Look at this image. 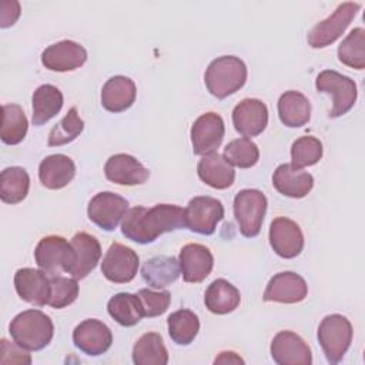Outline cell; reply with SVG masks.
I'll use <instances>...</instances> for the list:
<instances>
[{
  "instance_id": "ffe728a7",
  "label": "cell",
  "mask_w": 365,
  "mask_h": 365,
  "mask_svg": "<svg viewBox=\"0 0 365 365\" xmlns=\"http://www.w3.org/2000/svg\"><path fill=\"white\" fill-rule=\"evenodd\" d=\"M104 175L114 184L131 187L144 184L150 177V171L135 157L120 153L106 161Z\"/></svg>"
},
{
  "instance_id": "ab89813d",
  "label": "cell",
  "mask_w": 365,
  "mask_h": 365,
  "mask_svg": "<svg viewBox=\"0 0 365 365\" xmlns=\"http://www.w3.org/2000/svg\"><path fill=\"white\" fill-rule=\"evenodd\" d=\"M78 297V284L76 278L50 277V297L47 305L61 309L73 304Z\"/></svg>"
},
{
  "instance_id": "5b68a950",
  "label": "cell",
  "mask_w": 365,
  "mask_h": 365,
  "mask_svg": "<svg viewBox=\"0 0 365 365\" xmlns=\"http://www.w3.org/2000/svg\"><path fill=\"white\" fill-rule=\"evenodd\" d=\"M267 212V197L255 188H245L234 197V217L240 227V232L247 238L259 234Z\"/></svg>"
},
{
  "instance_id": "836d02e7",
  "label": "cell",
  "mask_w": 365,
  "mask_h": 365,
  "mask_svg": "<svg viewBox=\"0 0 365 365\" xmlns=\"http://www.w3.org/2000/svg\"><path fill=\"white\" fill-rule=\"evenodd\" d=\"M1 111V141L7 145L21 143L29 130V121L23 108L19 104H3Z\"/></svg>"
},
{
  "instance_id": "7a4b0ae2",
  "label": "cell",
  "mask_w": 365,
  "mask_h": 365,
  "mask_svg": "<svg viewBox=\"0 0 365 365\" xmlns=\"http://www.w3.org/2000/svg\"><path fill=\"white\" fill-rule=\"evenodd\" d=\"M9 332L16 344L27 351H41L54 335V325L48 315L40 309H26L17 314L10 325Z\"/></svg>"
},
{
  "instance_id": "9a60e30c",
  "label": "cell",
  "mask_w": 365,
  "mask_h": 365,
  "mask_svg": "<svg viewBox=\"0 0 365 365\" xmlns=\"http://www.w3.org/2000/svg\"><path fill=\"white\" fill-rule=\"evenodd\" d=\"M269 351L278 365H309L312 362L311 348L292 331H279L274 336Z\"/></svg>"
},
{
  "instance_id": "cb8c5ba5",
  "label": "cell",
  "mask_w": 365,
  "mask_h": 365,
  "mask_svg": "<svg viewBox=\"0 0 365 365\" xmlns=\"http://www.w3.org/2000/svg\"><path fill=\"white\" fill-rule=\"evenodd\" d=\"M76 175L74 161L64 154H51L38 165V180L48 190H61Z\"/></svg>"
},
{
  "instance_id": "2e32d148",
  "label": "cell",
  "mask_w": 365,
  "mask_h": 365,
  "mask_svg": "<svg viewBox=\"0 0 365 365\" xmlns=\"http://www.w3.org/2000/svg\"><path fill=\"white\" fill-rule=\"evenodd\" d=\"M74 345L88 356H98L108 351L113 342L111 329L98 319H84L73 331Z\"/></svg>"
},
{
  "instance_id": "7bdbcfd3",
  "label": "cell",
  "mask_w": 365,
  "mask_h": 365,
  "mask_svg": "<svg viewBox=\"0 0 365 365\" xmlns=\"http://www.w3.org/2000/svg\"><path fill=\"white\" fill-rule=\"evenodd\" d=\"M20 16V3L16 0H4L1 1V11H0V27L6 29L16 23Z\"/></svg>"
},
{
  "instance_id": "d6986e66",
  "label": "cell",
  "mask_w": 365,
  "mask_h": 365,
  "mask_svg": "<svg viewBox=\"0 0 365 365\" xmlns=\"http://www.w3.org/2000/svg\"><path fill=\"white\" fill-rule=\"evenodd\" d=\"M70 244L73 248V262L68 274L76 279H83L97 267L101 258L100 242L87 232H77Z\"/></svg>"
},
{
  "instance_id": "d4e9b609",
  "label": "cell",
  "mask_w": 365,
  "mask_h": 365,
  "mask_svg": "<svg viewBox=\"0 0 365 365\" xmlns=\"http://www.w3.org/2000/svg\"><path fill=\"white\" fill-rule=\"evenodd\" d=\"M137 88L131 78L114 76L108 78L101 88V106L110 113L128 110L135 101Z\"/></svg>"
},
{
  "instance_id": "30bf717a",
  "label": "cell",
  "mask_w": 365,
  "mask_h": 365,
  "mask_svg": "<svg viewBox=\"0 0 365 365\" xmlns=\"http://www.w3.org/2000/svg\"><path fill=\"white\" fill-rule=\"evenodd\" d=\"M128 211V201L111 191L96 194L87 207V215L97 227L104 231H113Z\"/></svg>"
},
{
  "instance_id": "44dd1931",
  "label": "cell",
  "mask_w": 365,
  "mask_h": 365,
  "mask_svg": "<svg viewBox=\"0 0 365 365\" xmlns=\"http://www.w3.org/2000/svg\"><path fill=\"white\" fill-rule=\"evenodd\" d=\"M14 288L17 295L36 307H43L50 297V278L41 269L20 268L14 274Z\"/></svg>"
},
{
  "instance_id": "e575fe53",
  "label": "cell",
  "mask_w": 365,
  "mask_h": 365,
  "mask_svg": "<svg viewBox=\"0 0 365 365\" xmlns=\"http://www.w3.org/2000/svg\"><path fill=\"white\" fill-rule=\"evenodd\" d=\"M168 335L177 345H190L200 331V319L190 309H178L167 318Z\"/></svg>"
},
{
  "instance_id": "4fadbf2b",
  "label": "cell",
  "mask_w": 365,
  "mask_h": 365,
  "mask_svg": "<svg viewBox=\"0 0 365 365\" xmlns=\"http://www.w3.org/2000/svg\"><path fill=\"white\" fill-rule=\"evenodd\" d=\"M87 61V50L77 41L61 40L46 47L41 53V64L50 71H73Z\"/></svg>"
},
{
  "instance_id": "f1b7e54d",
  "label": "cell",
  "mask_w": 365,
  "mask_h": 365,
  "mask_svg": "<svg viewBox=\"0 0 365 365\" xmlns=\"http://www.w3.org/2000/svg\"><path fill=\"white\" fill-rule=\"evenodd\" d=\"M181 274L180 262L174 257L157 255L147 259L141 267L143 279L153 288H164L177 281Z\"/></svg>"
},
{
  "instance_id": "60d3db41",
  "label": "cell",
  "mask_w": 365,
  "mask_h": 365,
  "mask_svg": "<svg viewBox=\"0 0 365 365\" xmlns=\"http://www.w3.org/2000/svg\"><path fill=\"white\" fill-rule=\"evenodd\" d=\"M138 298L143 307L144 317L154 318L163 315L171 302V294L168 291H153L148 288H143L138 291Z\"/></svg>"
},
{
  "instance_id": "83f0119b",
  "label": "cell",
  "mask_w": 365,
  "mask_h": 365,
  "mask_svg": "<svg viewBox=\"0 0 365 365\" xmlns=\"http://www.w3.org/2000/svg\"><path fill=\"white\" fill-rule=\"evenodd\" d=\"M241 302L240 291L227 279H214L204 294V304L207 309L217 315L232 312Z\"/></svg>"
},
{
  "instance_id": "e0dca14e",
  "label": "cell",
  "mask_w": 365,
  "mask_h": 365,
  "mask_svg": "<svg viewBox=\"0 0 365 365\" xmlns=\"http://www.w3.org/2000/svg\"><path fill=\"white\" fill-rule=\"evenodd\" d=\"M307 294L308 285L301 275L292 271H282L268 281L262 298L267 302L297 304L304 301Z\"/></svg>"
},
{
  "instance_id": "ee69618b",
  "label": "cell",
  "mask_w": 365,
  "mask_h": 365,
  "mask_svg": "<svg viewBox=\"0 0 365 365\" xmlns=\"http://www.w3.org/2000/svg\"><path fill=\"white\" fill-rule=\"evenodd\" d=\"M214 364H244V359L235 352L224 351L214 359Z\"/></svg>"
},
{
  "instance_id": "277c9868",
  "label": "cell",
  "mask_w": 365,
  "mask_h": 365,
  "mask_svg": "<svg viewBox=\"0 0 365 365\" xmlns=\"http://www.w3.org/2000/svg\"><path fill=\"white\" fill-rule=\"evenodd\" d=\"M352 325L339 314L327 315L318 327V342L329 364H338L345 356L352 342Z\"/></svg>"
},
{
  "instance_id": "4dcf8cb0",
  "label": "cell",
  "mask_w": 365,
  "mask_h": 365,
  "mask_svg": "<svg viewBox=\"0 0 365 365\" xmlns=\"http://www.w3.org/2000/svg\"><path fill=\"white\" fill-rule=\"evenodd\" d=\"M107 311L110 317L123 327H134L144 317L138 295L130 292L113 295L107 302Z\"/></svg>"
},
{
  "instance_id": "ba28073f",
  "label": "cell",
  "mask_w": 365,
  "mask_h": 365,
  "mask_svg": "<svg viewBox=\"0 0 365 365\" xmlns=\"http://www.w3.org/2000/svg\"><path fill=\"white\" fill-rule=\"evenodd\" d=\"M34 259L48 277H58L63 272H68L73 262L71 244L60 235L43 237L34 250Z\"/></svg>"
},
{
  "instance_id": "d6a6232c",
  "label": "cell",
  "mask_w": 365,
  "mask_h": 365,
  "mask_svg": "<svg viewBox=\"0 0 365 365\" xmlns=\"http://www.w3.org/2000/svg\"><path fill=\"white\" fill-rule=\"evenodd\" d=\"M30 188V177L21 167H7L0 175V198L6 204L23 201Z\"/></svg>"
},
{
  "instance_id": "8fae6325",
  "label": "cell",
  "mask_w": 365,
  "mask_h": 365,
  "mask_svg": "<svg viewBox=\"0 0 365 365\" xmlns=\"http://www.w3.org/2000/svg\"><path fill=\"white\" fill-rule=\"evenodd\" d=\"M138 264L140 259L134 250L120 242H113L103 258L101 272L110 282L127 284L135 277Z\"/></svg>"
},
{
  "instance_id": "4316f807",
  "label": "cell",
  "mask_w": 365,
  "mask_h": 365,
  "mask_svg": "<svg viewBox=\"0 0 365 365\" xmlns=\"http://www.w3.org/2000/svg\"><path fill=\"white\" fill-rule=\"evenodd\" d=\"M278 115L285 127H302L311 118L309 100L299 91H285L278 98Z\"/></svg>"
},
{
  "instance_id": "3957f363",
  "label": "cell",
  "mask_w": 365,
  "mask_h": 365,
  "mask_svg": "<svg viewBox=\"0 0 365 365\" xmlns=\"http://www.w3.org/2000/svg\"><path fill=\"white\" fill-rule=\"evenodd\" d=\"M247 74V66L240 57L221 56L208 64L204 81L210 94L217 98H225L242 88Z\"/></svg>"
},
{
  "instance_id": "d590c367",
  "label": "cell",
  "mask_w": 365,
  "mask_h": 365,
  "mask_svg": "<svg viewBox=\"0 0 365 365\" xmlns=\"http://www.w3.org/2000/svg\"><path fill=\"white\" fill-rule=\"evenodd\" d=\"M338 58L342 64L364 70L365 68V30L356 27L346 34L338 46Z\"/></svg>"
},
{
  "instance_id": "8992f818",
  "label": "cell",
  "mask_w": 365,
  "mask_h": 365,
  "mask_svg": "<svg viewBox=\"0 0 365 365\" xmlns=\"http://www.w3.org/2000/svg\"><path fill=\"white\" fill-rule=\"evenodd\" d=\"M315 87L319 93L332 94L334 104L329 111V118H338L346 114L355 104L358 97L356 84L348 76L334 70H324L317 76Z\"/></svg>"
},
{
  "instance_id": "b9f144b4",
  "label": "cell",
  "mask_w": 365,
  "mask_h": 365,
  "mask_svg": "<svg viewBox=\"0 0 365 365\" xmlns=\"http://www.w3.org/2000/svg\"><path fill=\"white\" fill-rule=\"evenodd\" d=\"M0 364L1 365H9V364H23V365H30L31 364V356L19 344L14 341L10 342L6 338L0 341Z\"/></svg>"
},
{
  "instance_id": "52a82bcc",
  "label": "cell",
  "mask_w": 365,
  "mask_h": 365,
  "mask_svg": "<svg viewBox=\"0 0 365 365\" xmlns=\"http://www.w3.org/2000/svg\"><path fill=\"white\" fill-rule=\"evenodd\" d=\"M361 4L354 1L341 3L331 16L317 23L308 33V44L312 48H324L336 41L359 11Z\"/></svg>"
},
{
  "instance_id": "8d00e7d4",
  "label": "cell",
  "mask_w": 365,
  "mask_h": 365,
  "mask_svg": "<svg viewBox=\"0 0 365 365\" xmlns=\"http://www.w3.org/2000/svg\"><path fill=\"white\" fill-rule=\"evenodd\" d=\"M84 130V121L80 118L78 111L76 107H71L67 114L56 124L47 138V144L50 147H58L74 141Z\"/></svg>"
},
{
  "instance_id": "9c48e42d",
  "label": "cell",
  "mask_w": 365,
  "mask_h": 365,
  "mask_svg": "<svg viewBox=\"0 0 365 365\" xmlns=\"http://www.w3.org/2000/svg\"><path fill=\"white\" fill-rule=\"evenodd\" d=\"M185 227L201 235L214 234L217 224L224 218V205L220 200L208 195H198L188 201L184 208Z\"/></svg>"
},
{
  "instance_id": "484cf974",
  "label": "cell",
  "mask_w": 365,
  "mask_h": 365,
  "mask_svg": "<svg viewBox=\"0 0 365 365\" xmlns=\"http://www.w3.org/2000/svg\"><path fill=\"white\" fill-rule=\"evenodd\" d=\"M197 173L202 182L215 190H225L231 187L235 180L232 165L218 153L202 155L197 164Z\"/></svg>"
},
{
  "instance_id": "6da1fadb",
  "label": "cell",
  "mask_w": 365,
  "mask_h": 365,
  "mask_svg": "<svg viewBox=\"0 0 365 365\" xmlns=\"http://www.w3.org/2000/svg\"><path fill=\"white\" fill-rule=\"evenodd\" d=\"M185 227L184 210L174 204H157L151 208H130L123 221L121 232L137 244L154 242L161 234Z\"/></svg>"
},
{
  "instance_id": "74e56055",
  "label": "cell",
  "mask_w": 365,
  "mask_h": 365,
  "mask_svg": "<svg viewBox=\"0 0 365 365\" xmlns=\"http://www.w3.org/2000/svg\"><path fill=\"white\" fill-rule=\"evenodd\" d=\"M224 158L234 167L251 168L259 160V150L254 141L242 137L232 140L225 145Z\"/></svg>"
},
{
  "instance_id": "7402d4cb",
  "label": "cell",
  "mask_w": 365,
  "mask_h": 365,
  "mask_svg": "<svg viewBox=\"0 0 365 365\" xmlns=\"http://www.w3.org/2000/svg\"><path fill=\"white\" fill-rule=\"evenodd\" d=\"M180 268L185 282H201L212 271L214 257L202 244H187L180 251Z\"/></svg>"
},
{
  "instance_id": "1f68e13d",
  "label": "cell",
  "mask_w": 365,
  "mask_h": 365,
  "mask_svg": "<svg viewBox=\"0 0 365 365\" xmlns=\"http://www.w3.org/2000/svg\"><path fill=\"white\" fill-rule=\"evenodd\" d=\"M133 362L135 365H165L168 352L161 335L157 332L141 335L133 346Z\"/></svg>"
},
{
  "instance_id": "7c38bea8",
  "label": "cell",
  "mask_w": 365,
  "mask_h": 365,
  "mask_svg": "<svg viewBox=\"0 0 365 365\" xmlns=\"http://www.w3.org/2000/svg\"><path fill=\"white\" fill-rule=\"evenodd\" d=\"M225 134L224 120L217 113L201 114L191 127V144L192 151L197 155H207L215 153L221 145Z\"/></svg>"
},
{
  "instance_id": "603a6c76",
  "label": "cell",
  "mask_w": 365,
  "mask_h": 365,
  "mask_svg": "<svg viewBox=\"0 0 365 365\" xmlns=\"http://www.w3.org/2000/svg\"><path fill=\"white\" fill-rule=\"evenodd\" d=\"M274 188L289 198H304L314 187V177L302 168L281 164L272 174Z\"/></svg>"
},
{
  "instance_id": "f546056e",
  "label": "cell",
  "mask_w": 365,
  "mask_h": 365,
  "mask_svg": "<svg viewBox=\"0 0 365 365\" xmlns=\"http://www.w3.org/2000/svg\"><path fill=\"white\" fill-rule=\"evenodd\" d=\"M63 94L53 84H41L36 88L31 97L33 124L43 125L56 117L63 107Z\"/></svg>"
},
{
  "instance_id": "5bb4252c",
  "label": "cell",
  "mask_w": 365,
  "mask_h": 365,
  "mask_svg": "<svg viewBox=\"0 0 365 365\" xmlns=\"http://www.w3.org/2000/svg\"><path fill=\"white\" fill-rule=\"evenodd\" d=\"M269 245L278 257L291 259L301 254L304 234L295 221L287 217H277L269 225Z\"/></svg>"
},
{
  "instance_id": "f35d334b",
  "label": "cell",
  "mask_w": 365,
  "mask_h": 365,
  "mask_svg": "<svg viewBox=\"0 0 365 365\" xmlns=\"http://www.w3.org/2000/svg\"><path fill=\"white\" fill-rule=\"evenodd\" d=\"M322 143L312 135H302L292 143L291 147V165L304 168L315 165L322 158Z\"/></svg>"
},
{
  "instance_id": "ac0fdd59",
  "label": "cell",
  "mask_w": 365,
  "mask_h": 365,
  "mask_svg": "<svg viewBox=\"0 0 365 365\" xmlns=\"http://www.w3.org/2000/svg\"><path fill=\"white\" fill-rule=\"evenodd\" d=\"M232 124L244 137L261 134L268 124V108L258 98H244L232 110Z\"/></svg>"
}]
</instances>
